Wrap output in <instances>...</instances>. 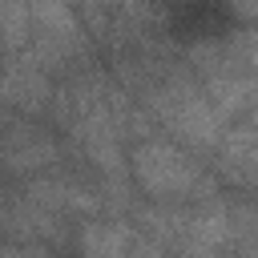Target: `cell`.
Listing matches in <instances>:
<instances>
[{
  "instance_id": "obj_1",
  "label": "cell",
  "mask_w": 258,
  "mask_h": 258,
  "mask_svg": "<svg viewBox=\"0 0 258 258\" xmlns=\"http://www.w3.org/2000/svg\"><path fill=\"white\" fill-rule=\"evenodd\" d=\"M141 101L153 113V121L173 141H181L194 153H214L218 141H222V133H226V125H230L218 113V105L210 101V93L202 89V81H198V73L189 64L157 73L141 89Z\"/></svg>"
},
{
  "instance_id": "obj_2",
  "label": "cell",
  "mask_w": 258,
  "mask_h": 258,
  "mask_svg": "<svg viewBox=\"0 0 258 258\" xmlns=\"http://www.w3.org/2000/svg\"><path fill=\"white\" fill-rule=\"evenodd\" d=\"M129 173L153 202H206L218 194L214 177L202 169L194 149H185L173 137H149L137 141L129 153Z\"/></svg>"
},
{
  "instance_id": "obj_3",
  "label": "cell",
  "mask_w": 258,
  "mask_h": 258,
  "mask_svg": "<svg viewBox=\"0 0 258 258\" xmlns=\"http://www.w3.org/2000/svg\"><path fill=\"white\" fill-rule=\"evenodd\" d=\"M81 44L77 20L64 8V0H28V56L40 64L69 60Z\"/></svg>"
},
{
  "instance_id": "obj_4",
  "label": "cell",
  "mask_w": 258,
  "mask_h": 258,
  "mask_svg": "<svg viewBox=\"0 0 258 258\" xmlns=\"http://www.w3.org/2000/svg\"><path fill=\"white\" fill-rule=\"evenodd\" d=\"M214 153H218V173L230 185L258 189V109L238 117V125L222 133Z\"/></svg>"
},
{
  "instance_id": "obj_5",
  "label": "cell",
  "mask_w": 258,
  "mask_h": 258,
  "mask_svg": "<svg viewBox=\"0 0 258 258\" xmlns=\"http://www.w3.org/2000/svg\"><path fill=\"white\" fill-rule=\"evenodd\" d=\"M4 161H8V173H12V177L36 173V169H44V165L56 161V141H52L44 129L12 125V129H8V145H4Z\"/></svg>"
},
{
  "instance_id": "obj_6",
  "label": "cell",
  "mask_w": 258,
  "mask_h": 258,
  "mask_svg": "<svg viewBox=\"0 0 258 258\" xmlns=\"http://www.w3.org/2000/svg\"><path fill=\"white\" fill-rule=\"evenodd\" d=\"M44 101H48V81L40 73V60L28 56V64H20L16 56H8V105L32 113Z\"/></svg>"
},
{
  "instance_id": "obj_7",
  "label": "cell",
  "mask_w": 258,
  "mask_h": 258,
  "mask_svg": "<svg viewBox=\"0 0 258 258\" xmlns=\"http://www.w3.org/2000/svg\"><path fill=\"white\" fill-rule=\"evenodd\" d=\"M81 250L85 254H129V250H157L153 242H141L129 226H113V222H89L81 234Z\"/></svg>"
},
{
  "instance_id": "obj_8",
  "label": "cell",
  "mask_w": 258,
  "mask_h": 258,
  "mask_svg": "<svg viewBox=\"0 0 258 258\" xmlns=\"http://www.w3.org/2000/svg\"><path fill=\"white\" fill-rule=\"evenodd\" d=\"M234 8H238L242 16H254V20H258V0H234Z\"/></svg>"
}]
</instances>
